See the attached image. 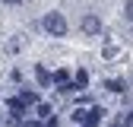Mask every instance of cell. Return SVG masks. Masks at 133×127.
<instances>
[{
  "label": "cell",
  "mask_w": 133,
  "mask_h": 127,
  "mask_svg": "<svg viewBox=\"0 0 133 127\" xmlns=\"http://www.w3.org/2000/svg\"><path fill=\"white\" fill-rule=\"evenodd\" d=\"M41 29L51 32V35H57V38H63L66 35V16L63 13H48L44 19H41Z\"/></svg>",
  "instance_id": "cell-1"
},
{
  "label": "cell",
  "mask_w": 133,
  "mask_h": 127,
  "mask_svg": "<svg viewBox=\"0 0 133 127\" xmlns=\"http://www.w3.org/2000/svg\"><path fill=\"white\" fill-rule=\"evenodd\" d=\"M82 32H86V35H98V32H102V19H98V16H86V19H82Z\"/></svg>",
  "instance_id": "cell-2"
},
{
  "label": "cell",
  "mask_w": 133,
  "mask_h": 127,
  "mask_svg": "<svg viewBox=\"0 0 133 127\" xmlns=\"http://www.w3.org/2000/svg\"><path fill=\"white\" fill-rule=\"evenodd\" d=\"M22 111H25V105H22L19 99H10V115H13V124H16V127L22 124Z\"/></svg>",
  "instance_id": "cell-3"
},
{
  "label": "cell",
  "mask_w": 133,
  "mask_h": 127,
  "mask_svg": "<svg viewBox=\"0 0 133 127\" xmlns=\"http://www.w3.org/2000/svg\"><path fill=\"white\" fill-rule=\"evenodd\" d=\"M73 86H76V89H86V86H89V70H76Z\"/></svg>",
  "instance_id": "cell-4"
},
{
  "label": "cell",
  "mask_w": 133,
  "mask_h": 127,
  "mask_svg": "<svg viewBox=\"0 0 133 127\" xmlns=\"http://www.w3.org/2000/svg\"><path fill=\"white\" fill-rule=\"evenodd\" d=\"M51 79H54V83H57V86L63 89L66 83H70V73H66V70H54V73H51Z\"/></svg>",
  "instance_id": "cell-5"
},
{
  "label": "cell",
  "mask_w": 133,
  "mask_h": 127,
  "mask_svg": "<svg viewBox=\"0 0 133 127\" xmlns=\"http://www.w3.org/2000/svg\"><path fill=\"white\" fill-rule=\"evenodd\" d=\"M35 115H38V121H48V118H51V105H48V102H38V111H35Z\"/></svg>",
  "instance_id": "cell-6"
},
{
  "label": "cell",
  "mask_w": 133,
  "mask_h": 127,
  "mask_svg": "<svg viewBox=\"0 0 133 127\" xmlns=\"http://www.w3.org/2000/svg\"><path fill=\"white\" fill-rule=\"evenodd\" d=\"M35 76H38V83H41V86H48V83H51V73H48V70L41 67V63L35 67Z\"/></svg>",
  "instance_id": "cell-7"
},
{
  "label": "cell",
  "mask_w": 133,
  "mask_h": 127,
  "mask_svg": "<svg viewBox=\"0 0 133 127\" xmlns=\"http://www.w3.org/2000/svg\"><path fill=\"white\" fill-rule=\"evenodd\" d=\"M19 102H22V105H35V102H41V99H38L35 92H29V89H25V92L19 95Z\"/></svg>",
  "instance_id": "cell-8"
},
{
  "label": "cell",
  "mask_w": 133,
  "mask_h": 127,
  "mask_svg": "<svg viewBox=\"0 0 133 127\" xmlns=\"http://www.w3.org/2000/svg\"><path fill=\"white\" fill-rule=\"evenodd\" d=\"M108 92H124V79H108Z\"/></svg>",
  "instance_id": "cell-9"
},
{
  "label": "cell",
  "mask_w": 133,
  "mask_h": 127,
  "mask_svg": "<svg viewBox=\"0 0 133 127\" xmlns=\"http://www.w3.org/2000/svg\"><path fill=\"white\" fill-rule=\"evenodd\" d=\"M86 115H89V111H82V108H76V111H73L70 118H73V121H82V124H86Z\"/></svg>",
  "instance_id": "cell-10"
},
{
  "label": "cell",
  "mask_w": 133,
  "mask_h": 127,
  "mask_svg": "<svg viewBox=\"0 0 133 127\" xmlns=\"http://www.w3.org/2000/svg\"><path fill=\"white\" fill-rule=\"evenodd\" d=\"M124 13H127V19L133 22V0H127V7H124Z\"/></svg>",
  "instance_id": "cell-11"
},
{
  "label": "cell",
  "mask_w": 133,
  "mask_h": 127,
  "mask_svg": "<svg viewBox=\"0 0 133 127\" xmlns=\"http://www.w3.org/2000/svg\"><path fill=\"white\" fill-rule=\"evenodd\" d=\"M19 127H41V121H38V118H32V121H25V124H19Z\"/></svg>",
  "instance_id": "cell-12"
},
{
  "label": "cell",
  "mask_w": 133,
  "mask_h": 127,
  "mask_svg": "<svg viewBox=\"0 0 133 127\" xmlns=\"http://www.w3.org/2000/svg\"><path fill=\"white\" fill-rule=\"evenodd\" d=\"M44 127H60V124H57V118L51 115V118H48V124H44Z\"/></svg>",
  "instance_id": "cell-13"
},
{
  "label": "cell",
  "mask_w": 133,
  "mask_h": 127,
  "mask_svg": "<svg viewBox=\"0 0 133 127\" xmlns=\"http://www.w3.org/2000/svg\"><path fill=\"white\" fill-rule=\"evenodd\" d=\"M3 3H10V7H13V3H22V0H3Z\"/></svg>",
  "instance_id": "cell-14"
}]
</instances>
